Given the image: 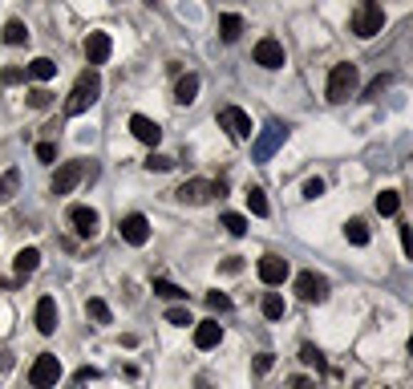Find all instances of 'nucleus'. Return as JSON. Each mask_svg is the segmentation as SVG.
Returning a JSON list of instances; mask_svg holds the SVG:
<instances>
[{"instance_id":"nucleus-24","label":"nucleus","mask_w":413,"mask_h":389,"mask_svg":"<svg viewBox=\"0 0 413 389\" xmlns=\"http://www.w3.org/2000/svg\"><path fill=\"white\" fill-rule=\"evenodd\" d=\"M16 187H21V171H4V175H0V203L13 199Z\"/></svg>"},{"instance_id":"nucleus-41","label":"nucleus","mask_w":413,"mask_h":389,"mask_svg":"<svg viewBox=\"0 0 413 389\" xmlns=\"http://www.w3.org/2000/svg\"><path fill=\"white\" fill-rule=\"evenodd\" d=\"M86 381H98V369L86 365V369H77V385H86Z\"/></svg>"},{"instance_id":"nucleus-29","label":"nucleus","mask_w":413,"mask_h":389,"mask_svg":"<svg viewBox=\"0 0 413 389\" xmlns=\"http://www.w3.org/2000/svg\"><path fill=\"white\" fill-rule=\"evenodd\" d=\"M154 292L166 296V300H187V292L178 288V284H170V280H154Z\"/></svg>"},{"instance_id":"nucleus-21","label":"nucleus","mask_w":413,"mask_h":389,"mask_svg":"<svg viewBox=\"0 0 413 389\" xmlns=\"http://www.w3.org/2000/svg\"><path fill=\"white\" fill-rule=\"evenodd\" d=\"M345 239H349L352 248H364V243H369V227H364V219H349V223H345Z\"/></svg>"},{"instance_id":"nucleus-36","label":"nucleus","mask_w":413,"mask_h":389,"mask_svg":"<svg viewBox=\"0 0 413 389\" xmlns=\"http://www.w3.org/2000/svg\"><path fill=\"white\" fill-rule=\"evenodd\" d=\"M325 195V178H308L304 183V199H320Z\"/></svg>"},{"instance_id":"nucleus-27","label":"nucleus","mask_w":413,"mask_h":389,"mask_svg":"<svg viewBox=\"0 0 413 389\" xmlns=\"http://www.w3.org/2000/svg\"><path fill=\"white\" fill-rule=\"evenodd\" d=\"M86 313L93 316V320H98V325H110V320H113V313H110V304H106V300H98V296H93V300L86 304Z\"/></svg>"},{"instance_id":"nucleus-16","label":"nucleus","mask_w":413,"mask_h":389,"mask_svg":"<svg viewBox=\"0 0 413 389\" xmlns=\"http://www.w3.org/2000/svg\"><path fill=\"white\" fill-rule=\"evenodd\" d=\"M37 333L41 337H53V333H57V300H53V296H41L37 300Z\"/></svg>"},{"instance_id":"nucleus-2","label":"nucleus","mask_w":413,"mask_h":389,"mask_svg":"<svg viewBox=\"0 0 413 389\" xmlns=\"http://www.w3.org/2000/svg\"><path fill=\"white\" fill-rule=\"evenodd\" d=\"M357 86H361V69H357V65L352 61L332 65V74H328V101H332V106L349 101L352 94H357Z\"/></svg>"},{"instance_id":"nucleus-30","label":"nucleus","mask_w":413,"mask_h":389,"mask_svg":"<svg viewBox=\"0 0 413 389\" xmlns=\"http://www.w3.org/2000/svg\"><path fill=\"white\" fill-rule=\"evenodd\" d=\"M263 316H267V320H280V316H284V300H280L275 292L263 296Z\"/></svg>"},{"instance_id":"nucleus-28","label":"nucleus","mask_w":413,"mask_h":389,"mask_svg":"<svg viewBox=\"0 0 413 389\" xmlns=\"http://www.w3.org/2000/svg\"><path fill=\"white\" fill-rule=\"evenodd\" d=\"M223 227L231 231V236H248V219L239 211H223Z\"/></svg>"},{"instance_id":"nucleus-8","label":"nucleus","mask_w":413,"mask_h":389,"mask_svg":"<svg viewBox=\"0 0 413 389\" xmlns=\"http://www.w3.org/2000/svg\"><path fill=\"white\" fill-rule=\"evenodd\" d=\"M69 223H73V231L81 239H93L101 227V215L93 211V207H86V203H77V207H69Z\"/></svg>"},{"instance_id":"nucleus-34","label":"nucleus","mask_w":413,"mask_h":389,"mask_svg":"<svg viewBox=\"0 0 413 389\" xmlns=\"http://www.w3.org/2000/svg\"><path fill=\"white\" fill-rule=\"evenodd\" d=\"M207 308H211V313H227V308H231V300H227L223 292H207Z\"/></svg>"},{"instance_id":"nucleus-13","label":"nucleus","mask_w":413,"mask_h":389,"mask_svg":"<svg viewBox=\"0 0 413 389\" xmlns=\"http://www.w3.org/2000/svg\"><path fill=\"white\" fill-rule=\"evenodd\" d=\"M296 292H300V300H328V280L316 276V272H300L296 276Z\"/></svg>"},{"instance_id":"nucleus-31","label":"nucleus","mask_w":413,"mask_h":389,"mask_svg":"<svg viewBox=\"0 0 413 389\" xmlns=\"http://www.w3.org/2000/svg\"><path fill=\"white\" fill-rule=\"evenodd\" d=\"M166 320H170V325H178V328L195 325V320H190V308H183V304H175V308H166Z\"/></svg>"},{"instance_id":"nucleus-15","label":"nucleus","mask_w":413,"mask_h":389,"mask_svg":"<svg viewBox=\"0 0 413 389\" xmlns=\"http://www.w3.org/2000/svg\"><path fill=\"white\" fill-rule=\"evenodd\" d=\"M260 280L267 284V288L284 284V280H288V260H284V256H263L260 260Z\"/></svg>"},{"instance_id":"nucleus-6","label":"nucleus","mask_w":413,"mask_h":389,"mask_svg":"<svg viewBox=\"0 0 413 389\" xmlns=\"http://www.w3.org/2000/svg\"><path fill=\"white\" fill-rule=\"evenodd\" d=\"M223 191H227L223 178H219V183H207V178H187V183L175 191V195H178L183 203H190V207H199V203H207L211 195H223Z\"/></svg>"},{"instance_id":"nucleus-25","label":"nucleus","mask_w":413,"mask_h":389,"mask_svg":"<svg viewBox=\"0 0 413 389\" xmlns=\"http://www.w3.org/2000/svg\"><path fill=\"white\" fill-rule=\"evenodd\" d=\"M397 207H401L397 191H381V195H377V211L381 215H397Z\"/></svg>"},{"instance_id":"nucleus-3","label":"nucleus","mask_w":413,"mask_h":389,"mask_svg":"<svg viewBox=\"0 0 413 389\" xmlns=\"http://www.w3.org/2000/svg\"><path fill=\"white\" fill-rule=\"evenodd\" d=\"M385 29V9H381V0H361L357 4V13H352V33L361 41L377 37Z\"/></svg>"},{"instance_id":"nucleus-32","label":"nucleus","mask_w":413,"mask_h":389,"mask_svg":"<svg viewBox=\"0 0 413 389\" xmlns=\"http://www.w3.org/2000/svg\"><path fill=\"white\" fill-rule=\"evenodd\" d=\"M170 166H175V158H170V154L151 151V158H146V171H158V175H163V171H170Z\"/></svg>"},{"instance_id":"nucleus-1","label":"nucleus","mask_w":413,"mask_h":389,"mask_svg":"<svg viewBox=\"0 0 413 389\" xmlns=\"http://www.w3.org/2000/svg\"><path fill=\"white\" fill-rule=\"evenodd\" d=\"M98 98H101V77H98V69H86V74L73 81V94H69V101H65V113L77 118V113H86Z\"/></svg>"},{"instance_id":"nucleus-19","label":"nucleus","mask_w":413,"mask_h":389,"mask_svg":"<svg viewBox=\"0 0 413 389\" xmlns=\"http://www.w3.org/2000/svg\"><path fill=\"white\" fill-rule=\"evenodd\" d=\"M195 98H199V77H195V74L178 77V86H175V101H178V106H190Z\"/></svg>"},{"instance_id":"nucleus-4","label":"nucleus","mask_w":413,"mask_h":389,"mask_svg":"<svg viewBox=\"0 0 413 389\" xmlns=\"http://www.w3.org/2000/svg\"><path fill=\"white\" fill-rule=\"evenodd\" d=\"M284 142H288V126H284V122H267L260 134H255V142H251V158H255V163H267Z\"/></svg>"},{"instance_id":"nucleus-38","label":"nucleus","mask_w":413,"mask_h":389,"mask_svg":"<svg viewBox=\"0 0 413 389\" xmlns=\"http://www.w3.org/2000/svg\"><path fill=\"white\" fill-rule=\"evenodd\" d=\"M21 81H25V69L9 65V69H4V86H21Z\"/></svg>"},{"instance_id":"nucleus-33","label":"nucleus","mask_w":413,"mask_h":389,"mask_svg":"<svg viewBox=\"0 0 413 389\" xmlns=\"http://www.w3.org/2000/svg\"><path fill=\"white\" fill-rule=\"evenodd\" d=\"M300 361H304V365H316V369H325V357H320V349H316V345H304V349H300Z\"/></svg>"},{"instance_id":"nucleus-7","label":"nucleus","mask_w":413,"mask_h":389,"mask_svg":"<svg viewBox=\"0 0 413 389\" xmlns=\"http://www.w3.org/2000/svg\"><path fill=\"white\" fill-rule=\"evenodd\" d=\"M219 126H223L235 142H248L251 134H255V130H251L248 110H239V106H223V110H219Z\"/></svg>"},{"instance_id":"nucleus-17","label":"nucleus","mask_w":413,"mask_h":389,"mask_svg":"<svg viewBox=\"0 0 413 389\" xmlns=\"http://www.w3.org/2000/svg\"><path fill=\"white\" fill-rule=\"evenodd\" d=\"M219 340H223V325H219V320H199V325H195V345H199V349H215Z\"/></svg>"},{"instance_id":"nucleus-44","label":"nucleus","mask_w":413,"mask_h":389,"mask_svg":"<svg viewBox=\"0 0 413 389\" xmlns=\"http://www.w3.org/2000/svg\"><path fill=\"white\" fill-rule=\"evenodd\" d=\"M292 389H316V385L308 381V377H296V381H292Z\"/></svg>"},{"instance_id":"nucleus-43","label":"nucleus","mask_w":413,"mask_h":389,"mask_svg":"<svg viewBox=\"0 0 413 389\" xmlns=\"http://www.w3.org/2000/svg\"><path fill=\"white\" fill-rule=\"evenodd\" d=\"M0 369H4V373L13 369V353H9V349H0Z\"/></svg>"},{"instance_id":"nucleus-12","label":"nucleus","mask_w":413,"mask_h":389,"mask_svg":"<svg viewBox=\"0 0 413 389\" xmlns=\"http://www.w3.org/2000/svg\"><path fill=\"white\" fill-rule=\"evenodd\" d=\"M118 231H122V239H126V243H134V248H142V243L151 239V219L134 211V215H126L122 223H118Z\"/></svg>"},{"instance_id":"nucleus-22","label":"nucleus","mask_w":413,"mask_h":389,"mask_svg":"<svg viewBox=\"0 0 413 389\" xmlns=\"http://www.w3.org/2000/svg\"><path fill=\"white\" fill-rule=\"evenodd\" d=\"M243 199H248V211H251V215H260V219H263V215H272V207H267V195H263L260 187H248V195H243Z\"/></svg>"},{"instance_id":"nucleus-23","label":"nucleus","mask_w":413,"mask_h":389,"mask_svg":"<svg viewBox=\"0 0 413 389\" xmlns=\"http://www.w3.org/2000/svg\"><path fill=\"white\" fill-rule=\"evenodd\" d=\"M219 29H223V41H239V33H243V16L223 13L219 16Z\"/></svg>"},{"instance_id":"nucleus-39","label":"nucleus","mask_w":413,"mask_h":389,"mask_svg":"<svg viewBox=\"0 0 413 389\" xmlns=\"http://www.w3.org/2000/svg\"><path fill=\"white\" fill-rule=\"evenodd\" d=\"M29 106H33V110H45V106H49V94H45V89H33V94H29Z\"/></svg>"},{"instance_id":"nucleus-20","label":"nucleus","mask_w":413,"mask_h":389,"mask_svg":"<svg viewBox=\"0 0 413 389\" xmlns=\"http://www.w3.org/2000/svg\"><path fill=\"white\" fill-rule=\"evenodd\" d=\"M25 74L37 77V81H49V77H57V61H53V57H33Z\"/></svg>"},{"instance_id":"nucleus-14","label":"nucleus","mask_w":413,"mask_h":389,"mask_svg":"<svg viewBox=\"0 0 413 389\" xmlns=\"http://www.w3.org/2000/svg\"><path fill=\"white\" fill-rule=\"evenodd\" d=\"M81 49H86L89 65H106V61H110V53H113V41H110V33H89Z\"/></svg>"},{"instance_id":"nucleus-35","label":"nucleus","mask_w":413,"mask_h":389,"mask_svg":"<svg viewBox=\"0 0 413 389\" xmlns=\"http://www.w3.org/2000/svg\"><path fill=\"white\" fill-rule=\"evenodd\" d=\"M389 81H393V77H377V81H373V86H369V89H364V98H369V101H377V98H381V94H385V89H389Z\"/></svg>"},{"instance_id":"nucleus-10","label":"nucleus","mask_w":413,"mask_h":389,"mask_svg":"<svg viewBox=\"0 0 413 389\" xmlns=\"http://www.w3.org/2000/svg\"><path fill=\"white\" fill-rule=\"evenodd\" d=\"M81 178H86V163H81V158H77V163H61L57 175H53V195H69Z\"/></svg>"},{"instance_id":"nucleus-42","label":"nucleus","mask_w":413,"mask_h":389,"mask_svg":"<svg viewBox=\"0 0 413 389\" xmlns=\"http://www.w3.org/2000/svg\"><path fill=\"white\" fill-rule=\"evenodd\" d=\"M401 251L413 256V231H409V227H401Z\"/></svg>"},{"instance_id":"nucleus-40","label":"nucleus","mask_w":413,"mask_h":389,"mask_svg":"<svg viewBox=\"0 0 413 389\" xmlns=\"http://www.w3.org/2000/svg\"><path fill=\"white\" fill-rule=\"evenodd\" d=\"M272 365H275V357H272V353H260V357H255V373H267Z\"/></svg>"},{"instance_id":"nucleus-26","label":"nucleus","mask_w":413,"mask_h":389,"mask_svg":"<svg viewBox=\"0 0 413 389\" xmlns=\"http://www.w3.org/2000/svg\"><path fill=\"white\" fill-rule=\"evenodd\" d=\"M29 41V29L21 25V21H9L4 25V45H25Z\"/></svg>"},{"instance_id":"nucleus-18","label":"nucleus","mask_w":413,"mask_h":389,"mask_svg":"<svg viewBox=\"0 0 413 389\" xmlns=\"http://www.w3.org/2000/svg\"><path fill=\"white\" fill-rule=\"evenodd\" d=\"M13 268H16V276H33L41 268V251L37 248H21L16 251V260H13Z\"/></svg>"},{"instance_id":"nucleus-5","label":"nucleus","mask_w":413,"mask_h":389,"mask_svg":"<svg viewBox=\"0 0 413 389\" xmlns=\"http://www.w3.org/2000/svg\"><path fill=\"white\" fill-rule=\"evenodd\" d=\"M61 381V357H53V353H41L33 369H29V385L33 389H53Z\"/></svg>"},{"instance_id":"nucleus-9","label":"nucleus","mask_w":413,"mask_h":389,"mask_svg":"<svg viewBox=\"0 0 413 389\" xmlns=\"http://www.w3.org/2000/svg\"><path fill=\"white\" fill-rule=\"evenodd\" d=\"M284 45L275 37H260L255 41V65H263V69H284Z\"/></svg>"},{"instance_id":"nucleus-37","label":"nucleus","mask_w":413,"mask_h":389,"mask_svg":"<svg viewBox=\"0 0 413 389\" xmlns=\"http://www.w3.org/2000/svg\"><path fill=\"white\" fill-rule=\"evenodd\" d=\"M37 158L41 163H53V158H57V146H53V142H37Z\"/></svg>"},{"instance_id":"nucleus-11","label":"nucleus","mask_w":413,"mask_h":389,"mask_svg":"<svg viewBox=\"0 0 413 389\" xmlns=\"http://www.w3.org/2000/svg\"><path fill=\"white\" fill-rule=\"evenodd\" d=\"M130 134H134L138 142H142V146H158V142H163V126L154 122V118H146V113H134V118H130Z\"/></svg>"}]
</instances>
